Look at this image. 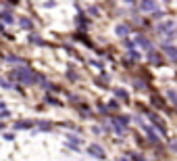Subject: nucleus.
Listing matches in <instances>:
<instances>
[{
  "label": "nucleus",
  "mask_w": 177,
  "mask_h": 161,
  "mask_svg": "<svg viewBox=\"0 0 177 161\" xmlns=\"http://www.w3.org/2000/svg\"><path fill=\"white\" fill-rule=\"evenodd\" d=\"M15 76H17V80L25 82V84H31V82H36V80H34V76H31L29 71H17Z\"/></svg>",
  "instance_id": "obj_1"
},
{
  "label": "nucleus",
  "mask_w": 177,
  "mask_h": 161,
  "mask_svg": "<svg viewBox=\"0 0 177 161\" xmlns=\"http://www.w3.org/2000/svg\"><path fill=\"white\" fill-rule=\"evenodd\" d=\"M142 6H144V8H154V4H152L150 0H144V4H142Z\"/></svg>",
  "instance_id": "obj_3"
},
{
  "label": "nucleus",
  "mask_w": 177,
  "mask_h": 161,
  "mask_svg": "<svg viewBox=\"0 0 177 161\" xmlns=\"http://www.w3.org/2000/svg\"><path fill=\"white\" fill-rule=\"evenodd\" d=\"M90 153H94V155H98V157H102V155H104V153H102L98 147H92V149H90Z\"/></svg>",
  "instance_id": "obj_2"
}]
</instances>
